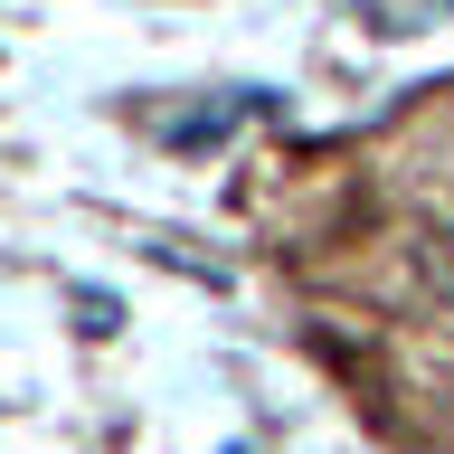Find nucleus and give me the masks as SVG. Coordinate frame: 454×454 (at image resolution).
Listing matches in <instances>:
<instances>
[]
</instances>
